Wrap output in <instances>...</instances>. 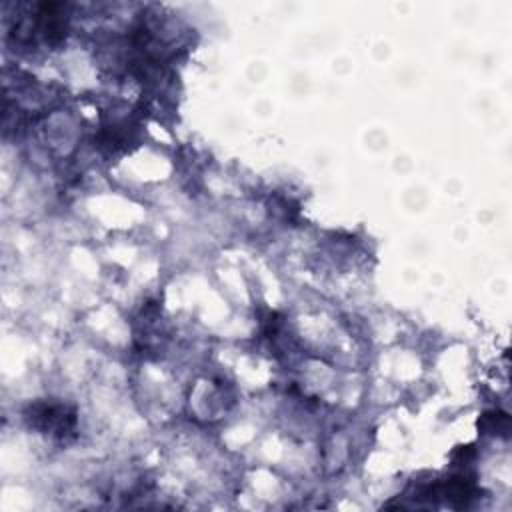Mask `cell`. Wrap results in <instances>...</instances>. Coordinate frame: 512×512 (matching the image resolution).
Wrapping results in <instances>:
<instances>
[{"label":"cell","mask_w":512,"mask_h":512,"mask_svg":"<svg viewBox=\"0 0 512 512\" xmlns=\"http://www.w3.org/2000/svg\"><path fill=\"white\" fill-rule=\"evenodd\" d=\"M24 418L30 428L50 434L54 438H66L76 428V414L58 402H34L24 410Z\"/></svg>","instance_id":"cell-1"}]
</instances>
